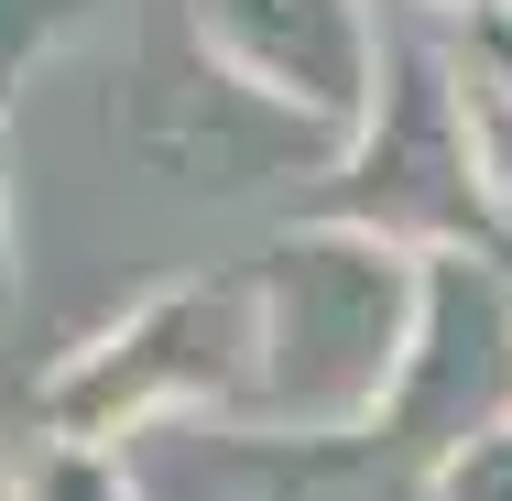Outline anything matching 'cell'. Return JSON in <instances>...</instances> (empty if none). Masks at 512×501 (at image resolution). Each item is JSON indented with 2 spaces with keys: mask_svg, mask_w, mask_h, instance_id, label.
I'll return each mask as SVG.
<instances>
[{
  "mask_svg": "<svg viewBox=\"0 0 512 501\" xmlns=\"http://www.w3.org/2000/svg\"><path fill=\"white\" fill-rule=\"evenodd\" d=\"M109 131L131 164L175 175V186H262V175H338V131L306 120V109L262 99L251 77H229L207 55V33L186 22V0H164V22L142 33L120 99H109Z\"/></svg>",
  "mask_w": 512,
  "mask_h": 501,
  "instance_id": "obj_4",
  "label": "cell"
},
{
  "mask_svg": "<svg viewBox=\"0 0 512 501\" xmlns=\"http://www.w3.org/2000/svg\"><path fill=\"white\" fill-rule=\"evenodd\" d=\"M512 425V273L502 251H425L414 360L393 393V447L414 469H447L469 436Z\"/></svg>",
  "mask_w": 512,
  "mask_h": 501,
  "instance_id": "obj_5",
  "label": "cell"
},
{
  "mask_svg": "<svg viewBox=\"0 0 512 501\" xmlns=\"http://www.w3.org/2000/svg\"><path fill=\"white\" fill-rule=\"evenodd\" d=\"M327 218L393 240V251H491V153H480V88L447 44L425 33H382V99L349 131L338 175H327Z\"/></svg>",
  "mask_w": 512,
  "mask_h": 501,
  "instance_id": "obj_3",
  "label": "cell"
},
{
  "mask_svg": "<svg viewBox=\"0 0 512 501\" xmlns=\"http://www.w3.org/2000/svg\"><path fill=\"white\" fill-rule=\"evenodd\" d=\"M414 305H425V251H393L349 218H306L251 262V414L262 436L306 447H360L393 425L414 360Z\"/></svg>",
  "mask_w": 512,
  "mask_h": 501,
  "instance_id": "obj_1",
  "label": "cell"
},
{
  "mask_svg": "<svg viewBox=\"0 0 512 501\" xmlns=\"http://www.w3.org/2000/svg\"><path fill=\"white\" fill-rule=\"evenodd\" d=\"M0 295H11V109H0Z\"/></svg>",
  "mask_w": 512,
  "mask_h": 501,
  "instance_id": "obj_13",
  "label": "cell"
},
{
  "mask_svg": "<svg viewBox=\"0 0 512 501\" xmlns=\"http://www.w3.org/2000/svg\"><path fill=\"white\" fill-rule=\"evenodd\" d=\"M11 501H153L131 447H66V436H33V458L11 469Z\"/></svg>",
  "mask_w": 512,
  "mask_h": 501,
  "instance_id": "obj_8",
  "label": "cell"
},
{
  "mask_svg": "<svg viewBox=\"0 0 512 501\" xmlns=\"http://www.w3.org/2000/svg\"><path fill=\"white\" fill-rule=\"evenodd\" d=\"M186 22L207 33V55L229 77L327 120L338 142L382 99V33H393L382 0H186Z\"/></svg>",
  "mask_w": 512,
  "mask_h": 501,
  "instance_id": "obj_6",
  "label": "cell"
},
{
  "mask_svg": "<svg viewBox=\"0 0 512 501\" xmlns=\"http://www.w3.org/2000/svg\"><path fill=\"white\" fill-rule=\"evenodd\" d=\"M251 273L164 284L99 338H77L44 371V436L66 447H142L164 425H240L251 414Z\"/></svg>",
  "mask_w": 512,
  "mask_h": 501,
  "instance_id": "obj_2",
  "label": "cell"
},
{
  "mask_svg": "<svg viewBox=\"0 0 512 501\" xmlns=\"http://www.w3.org/2000/svg\"><path fill=\"white\" fill-rule=\"evenodd\" d=\"M0 501H11V469H0Z\"/></svg>",
  "mask_w": 512,
  "mask_h": 501,
  "instance_id": "obj_15",
  "label": "cell"
},
{
  "mask_svg": "<svg viewBox=\"0 0 512 501\" xmlns=\"http://www.w3.org/2000/svg\"><path fill=\"white\" fill-rule=\"evenodd\" d=\"M480 153H491V197L512 207V99H480Z\"/></svg>",
  "mask_w": 512,
  "mask_h": 501,
  "instance_id": "obj_12",
  "label": "cell"
},
{
  "mask_svg": "<svg viewBox=\"0 0 512 501\" xmlns=\"http://www.w3.org/2000/svg\"><path fill=\"white\" fill-rule=\"evenodd\" d=\"M425 501H512V425L469 436L447 469H425Z\"/></svg>",
  "mask_w": 512,
  "mask_h": 501,
  "instance_id": "obj_10",
  "label": "cell"
},
{
  "mask_svg": "<svg viewBox=\"0 0 512 501\" xmlns=\"http://www.w3.org/2000/svg\"><path fill=\"white\" fill-rule=\"evenodd\" d=\"M469 66H480V99H512V0L469 22Z\"/></svg>",
  "mask_w": 512,
  "mask_h": 501,
  "instance_id": "obj_11",
  "label": "cell"
},
{
  "mask_svg": "<svg viewBox=\"0 0 512 501\" xmlns=\"http://www.w3.org/2000/svg\"><path fill=\"white\" fill-rule=\"evenodd\" d=\"M99 11L109 0H0V109H11V88H22L44 55H66Z\"/></svg>",
  "mask_w": 512,
  "mask_h": 501,
  "instance_id": "obj_9",
  "label": "cell"
},
{
  "mask_svg": "<svg viewBox=\"0 0 512 501\" xmlns=\"http://www.w3.org/2000/svg\"><path fill=\"white\" fill-rule=\"evenodd\" d=\"M153 501H338L349 447L306 436H262V425H164L131 447Z\"/></svg>",
  "mask_w": 512,
  "mask_h": 501,
  "instance_id": "obj_7",
  "label": "cell"
},
{
  "mask_svg": "<svg viewBox=\"0 0 512 501\" xmlns=\"http://www.w3.org/2000/svg\"><path fill=\"white\" fill-rule=\"evenodd\" d=\"M393 11H436V22H458V33H469V22H480V11H502V0H393Z\"/></svg>",
  "mask_w": 512,
  "mask_h": 501,
  "instance_id": "obj_14",
  "label": "cell"
}]
</instances>
